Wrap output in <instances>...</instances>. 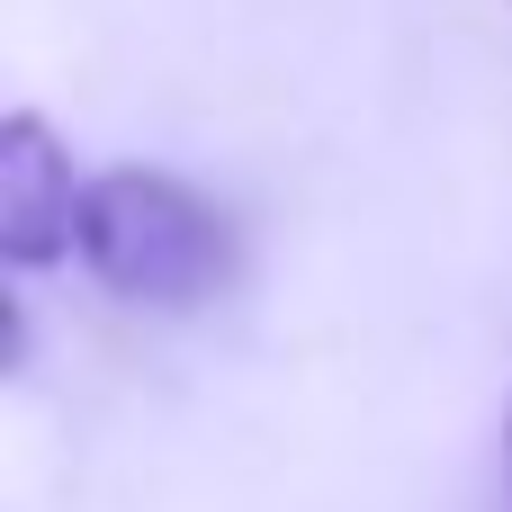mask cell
I'll list each match as a JSON object with an SVG mask.
<instances>
[{"instance_id": "6da1fadb", "label": "cell", "mask_w": 512, "mask_h": 512, "mask_svg": "<svg viewBox=\"0 0 512 512\" xmlns=\"http://www.w3.org/2000/svg\"><path fill=\"white\" fill-rule=\"evenodd\" d=\"M72 261L135 315H198L234 288V216L180 171L117 162L81 189Z\"/></svg>"}, {"instance_id": "7a4b0ae2", "label": "cell", "mask_w": 512, "mask_h": 512, "mask_svg": "<svg viewBox=\"0 0 512 512\" xmlns=\"http://www.w3.org/2000/svg\"><path fill=\"white\" fill-rule=\"evenodd\" d=\"M81 171H72V144L54 135V117L36 108H9L0 117V261L18 279L72 261V234H81Z\"/></svg>"}, {"instance_id": "3957f363", "label": "cell", "mask_w": 512, "mask_h": 512, "mask_svg": "<svg viewBox=\"0 0 512 512\" xmlns=\"http://www.w3.org/2000/svg\"><path fill=\"white\" fill-rule=\"evenodd\" d=\"M504 468H512V414H504Z\"/></svg>"}]
</instances>
